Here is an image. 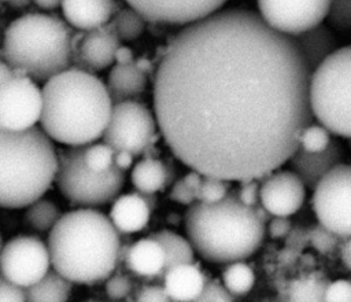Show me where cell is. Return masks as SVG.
<instances>
[{
	"mask_svg": "<svg viewBox=\"0 0 351 302\" xmlns=\"http://www.w3.org/2000/svg\"><path fill=\"white\" fill-rule=\"evenodd\" d=\"M158 124L151 110L136 100L114 103L103 143L115 151H129L133 156L145 154L156 141Z\"/></svg>",
	"mask_w": 351,
	"mask_h": 302,
	"instance_id": "cell-9",
	"label": "cell"
},
{
	"mask_svg": "<svg viewBox=\"0 0 351 302\" xmlns=\"http://www.w3.org/2000/svg\"><path fill=\"white\" fill-rule=\"evenodd\" d=\"M291 232V221L288 217L273 216L269 220V233L273 239L285 237Z\"/></svg>",
	"mask_w": 351,
	"mask_h": 302,
	"instance_id": "cell-43",
	"label": "cell"
},
{
	"mask_svg": "<svg viewBox=\"0 0 351 302\" xmlns=\"http://www.w3.org/2000/svg\"><path fill=\"white\" fill-rule=\"evenodd\" d=\"M37 7L43 10H55L60 5L62 0H32Z\"/></svg>",
	"mask_w": 351,
	"mask_h": 302,
	"instance_id": "cell-48",
	"label": "cell"
},
{
	"mask_svg": "<svg viewBox=\"0 0 351 302\" xmlns=\"http://www.w3.org/2000/svg\"><path fill=\"white\" fill-rule=\"evenodd\" d=\"M173 174V166L169 162L145 156L133 166L130 180L137 192L155 194L171 183Z\"/></svg>",
	"mask_w": 351,
	"mask_h": 302,
	"instance_id": "cell-24",
	"label": "cell"
},
{
	"mask_svg": "<svg viewBox=\"0 0 351 302\" xmlns=\"http://www.w3.org/2000/svg\"><path fill=\"white\" fill-rule=\"evenodd\" d=\"M121 235L107 216L75 209L59 217L47 242L49 262L59 275L80 284L106 280L115 269Z\"/></svg>",
	"mask_w": 351,
	"mask_h": 302,
	"instance_id": "cell-3",
	"label": "cell"
},
{
	"mask_svg": "<svg viewBox=\"0 0 351 302\" xmlns=\"http://www.w3.org/2000/svg\"><path fill=\"white\" fill-rule=\"evenodd\" d=\"M184 226L193 250L214 264L251 257L266 232L255 209L244 206L236 192H228L215 203L193 202L184 216Z\"/></svg>",
	"mask_w": 351,
	"mask_h": 302,
	"instance_id": "cell-4",
	"label": "cell"
},
{
	"mask_svg": "<svg viewBox=\"0 0 351 302\" xmlns=\"http://www.w3.org/2000/svg\"><path fill=\"white\" fill-rule=\"evenodd\" d=\"M162 286L173 302H189L202 291L206 277L197 265L178 264L160 277Z\"/></svg>",
	"mask_w": 351,
	"mask_h": 302,
	"instance_id": "cell-20",
	"label": "cell"
},
{
	"mask_svg": "<svg viewBox=\"0 0 351 302\" xmlns=\"http://www.w3.org/2000/svg\"><path fill=\"white\" fill-rule=\"evenodd\" d=\"M129 273L144 279H159L165 268V253L152 237H143L129 246L125 258Z\"/></svg>",
	"mask_w": 351,
	"mask_h": 302,
	"instance_id": "cell-21",
	"label": "cell"
},
{
	"mask_svg": "<svg viewBox=\"0 0 351 302\" xmlns=\"http://www.w3.org/2000/svg\"><path fill=\"white\" fill-rule=\"evenodd\" d=\"M106 294L112 301H121L130 295L133 290V281L128 272L114 270L106 279Z\"/></svg>",
	"mask_w": 351,
	"mask_h": 302,
	"instance_id": "cell-35",
	"label": "cell"
},
{
	"mask_svg": "<svg viewBox=\"0 0 351 302\" xmlns=\"http://www.w3.org/2000/svg\"><path fill=\"white\" fill-rule=\"evenodd\" d=\"M255 283V273L252 268L243 262H230L222 273V284L232 295L247 294Z\"/></svg>",
	"mask_w": 351,
	"mask_h": 302,
	"instance_id": "cell-29",
	"label": "cell"
},
{
	"mask_svg": "<svg viewBox=\"0 0 351 302\" xmlns=\"http://www.w3.org/2000/svg\"><path fill=\"white\" fill-rule=\"evenodd\" d=\"M329 0H258L259 16L274 30L295 36L325 19Z\"/></svg>",
	"mask_w": 351,
	"mask_h": 302,
	"instance_id": "cell-13",
	"label": "cell"
},
{
	"mask_svg": "<svg viewBox=\"0 0 351 302\" xmlns=\"http://www.w3.org/2000/svg\"><path fill=\"white\" fill-rule=\"evenodd\" d=\"M117 36L122 41H132L141 36L145 29L144 18L132 7L117 8L110 19Z\"/></svg>",
	"mask_w": 351,
	"mask_h": 302,
	"instance_id": "cell-28",
	"label": "cell"
},
{
	"mask_svg": "<svg viewBox=\"0 0 351 302\" xmlns=\"http://www.w3.org/2000/svg\"><path fill=\"white\" fill-rule=\"evenodd\" d=\"M154 240H156L165 253V268L162 275L171 266L178 264H192L195 259V250L191 246L189 240L177 235L169 229L158 231L149 235ZM160 275V277H162ZM159 277V280H160Z\"/></svg>",
	"mask_w": 351,
	"mask_h": 302,
	"instance_id": "cell-26",
	"label": "cell"
},
{
	"mask_svg": "<svg viewBox=\"0 0 351 302\" xmlns=\"http://www.w3.org/2000/svg\"><path fill=\"white\" fill-rule=\"evenodd\" d=\"M86 146L59 150L55 180L66 200L81 209H93L112 202L123 188L125 172L114 165L106 172L90 170L84 152Z\"/></svg>",
	"mask_w": 351,
	"mask_h": 302,
	"instance_id": "cell-8",
	"label": "cell"
},
{
	"mask_svg": "<svg viewBox=\"0 0 351 302\" xmlns=\"http://www.w3.org/2000/svg\"><path fill=\"white\" fill-rule=\"evenodd\" d=\"M310 70L291 36L250 10L185 25L154 77V111L174 156L203 176L259 180L311 124Z\"/></svg>",
	"mask_w": 351,
	"mask_h": 302,
	"instance_id": "cell-1",
	"label": "cell"
},
{
	"mask_svg": "<svg viewBox=\"0 0 351 302\" xmlns=\"http://www.w3.org/2000/svg\"><path fill=\"white\" fill-rule=\"evenodd\" d=\"M144 21L185 26L217 12L226 0H125Z\"/></svg>",
	"mask_w": 351,
	"mask_h": 302,
	"instance_id": "cell-14",
	"label": "cell"
},
{
	"mask_svg": "<svg viewBox=\"0 0 351 302\" xmlns=\"http://www.w3.org/2000/svg\"><path fill=\"white\" fill-rule=\"evenodd\" d=\"M41 89L25 74L15 73L0 86V128L23 130L40 121Z\"/></svg>",
	"mask_w": 351,
	"mask_h": 302,
	"instance_id": "cell-12",
	"label": "cell"
},
{
	"mask_svg": "<svg viewBox=\"0 0 351 302\" xmlns=\"http://www.w3.org/2000/svg\"><path fill=\"white\" fill-rule=\"evenodd\" d=\"M15 74V71L3 60H0V86L7 81L10 80L12 76Z\"/></svg>",
	"mask_w": 351,
	"mask_h": 302,
	"instance_id": "cell-47",
	"label": "cell"
},
{
	"mask_svg": "<svg viewBox=\"0 0 351 302\" xmlns=\"http://www.w3.org/2000/svg\"><path fill=\"white\" fill-rule=\"evenodd\" d=\"M351 49H335L311 73L308 104L313 117L336 136L351 135Z\"/></svg>",
	"mask_w": 351,
	"mask_h": 302,
	"instance_id": "cell-7",
	"label": "cell"
},
{
	"mask_svg": "<svg viewBox=\"0 0 351 302\" xmlns=\"http://www.w3.org/2000/svg\"><path fill=\"white\" fill-rule=\"evenodd\" d=\"M340 239L343 237H339L337 235H335L321 224L313 225L307 233V240L321 254L333 253V250L339 246Z\"/></svg>",
	"mask_w": 351,
	"mask_h": 302,
	"instance_id": "cell-36",
	"label": "cell"
},
{
	"mask_svg": "<svg viewBox=\"0 0 351 302\" xmlns=\"http://www.w3.org/2000/svg\"><path fill=\"white\" fill-rule=\"evenodd\" d=\"M313 209L322 226L339 237L351 235V169L340 163L313 188Z\"/></svg>",
	"mask_w": 351,
	"mask_h": 302,
	"instance_id": "cell-10",
	"label": "cell"
},
{
	"mask_svg": "<svg viewBox=\"0 0 351 302\" xmlns=\"http://www.w3.org/2000/svg\"><path fill=\"white\" fill-rule=\"evenodd\" d=\"M1 36H3V33H1V23H0V44H1Z\"/></svg>",
	"mask_w": 351,
	"mask_h": 302,
	"instance_id": "cell-51",
	"label": "cell"
},
{
	"mask_svg": "<svg viewBox=\"0 0 351 302\" xmlns=\"http://www.w3.org/2000/svg\"><path fill=\"white\" fill-rule=\"evenodd\" d=\"M350 255H351V244H350V237H344L343 239V244H340V258L344 264V266L347 269L351 268V259H350Z\"/></svg>",
	"mask_w": 351,
	"mask_h": 302,
	"instance_id": "cell-46",
	"label": "cell"
},
{
	"mask_svg": "<svg viewBox=\"0 0 351 302\" xmlns=\"http://www.w3.org/2000/svg\"><path fill=\"white\" fill-rule=\"evenodd\" d=\"M134 62H136L137 67H138L141 71H144L145 74H147V73H149V71L152 70V65H151V62H149L148 59H145V58H141V59L134 60Z\"/></svg>",
	"mask_w": 351,
	"mask_h": 302,
	"instance_id": "cell-49",
	"label": "cell"
},
{
	"mask_svg": "<svg viewBox=\"0 0 351 302\" xmlns=\"http://www.w3.org/2000/svg\"><path fill=\"white\" fill-rule=\"evenodd\" d=\"M56 167V150L41 128H0V207L21 209L43 198Z\"/></svg>",
	"mask_w": 351,
	"mask_h": 302,
	"instance_id": "cell-5",
	"label": "cell"
},
{
	"mask_svg": "<svg viewBox=\"0 0 351 302\" xmlns=\"http://www.w3.org/2000/svg\"><path fill=\"white\" fill-rule=\"evenodd\" d=\"M73 34V29L55 15H21L3 32V62L18 74L45 82L70 67Z\"/></svg>",
	"mask_w": 351,
	"mask_h": 302,
	"instance_id": "cell-6",
	"label": "cell"
},
{
	"mask_svg": "<svg viewBox=\"0 0 351 302\" xmlns=\"http://www.w3.org/2000/svg\"><path fill=\"white\" fill-rule=\"evenodd\" d=\"M259 181V203L269 214L288 217L302 207L306 187L292 170H273Z\"/></svg>",
	"mask_w": 351,
	"mask_h": 302,
	"instance_id": "cell-16",
	"label": "cell"
},
{
	"mask_svg": "<svg viewBox=\"0 0 351 302\" xmlns=\"http://www.w3.org/2000/svg\"><path fill=\"white\" fill-rule=\"evenodd\" d=\"M325 18L333 29L347 32L351 27V0H329Z\"/></svg>",
	"mask_w": 351,
	"mask_h": 302,
	"instance_id": "cell-34",
	"label": "cell"
},
{
	"mask_svg": "<svg viewBox=\"0 0 351 302\" xmlns=\"http://www.w3.org/2000/svg\"><path fill=\"white\" fill-rule=\"evenodd\" d=\"M151 209L138 192L118 195L110 210V221L119 235H132L148 224Z\"/></svg>",
	"mask_w": 351,
	"mask_h": 302,
	"instance_id": "cell-19",
	"label": "cell"
},
{
	"mask_svg": "<svg viewBox=\"0 0 351 302\" xmlns=\"http://www.w3.org/2000/svg\"><path fill=\"white\" fill-rule=\"evenodd\" d=\"M49 266L47 244L37 236H15L0 248L3 277L22 288L38 281Z\"/></svg>",
	"mask_w": 351,
	"mask_h": 302,
	"instance_id": "cell-11",
	"label": "cell"
},
{
	"mask_svg": "<svg viewBox=\"0 0 351 302\" xmlns=\"http://www.w3.org/2000/svg\"><path fill=\"white\" fill-rule=\"evenodd\" d=\"M189 302H234V299L219 280L213 279L206 280L199 295Z\"/></svg>",
	"mask_w": 351,
	"mask_h": 302,
	"instance_id": "cell-37",
	"label": "cell"
},
{
	"mask_svg": "<svg viewBox=\"0 0 351 302\" xmlns=\"http://www.w3.org/2000/svg\"><path fill=\"white\" fill-rule=\"evenodd\" d=\"M60 5L67 23L78 30L108 23L118 8L115 0H62Z\"/></svg>",
	"mask_w": 351,
	"mask_h": 302,
	"instance_id": "cell-18",
	"label": "cell"
},
{
	"mask_svg": "<svg viewBox=\"0 0 351 302\" xmlns=\"http://www.w3.org/2000/svg\"><path fill=\"white\" fill-rule=\"evenodd\" d=\"M325 302H351V284L346 279L328 283L324 292Z\"/></svg>",
	"mask_w": 351,
	"mask_h": 302,
	"instance_id": "cell-38",
	"label": "cell"
},
{
	"mask_svg": "<svg viewBox=\"0 0 351 302\" xmlns=\"http://www.w3.org/2000/svg\"><path fill=\"white\" fill-rule=\"evenodd\" d=\"M147 86V74L141 71L136 62L115 63L107 76V91L112 103L134 100Z\"/></svg>",
	"mask_w": 351,
	"mask_h": 302,
	"instance_id": "cell-22",
	"label": "cell"
},
{
	"mask_svg": "<svg viewBox=\"0 0 351 302\" xmlns=\"http://www.w3.org/2000/svg\"><path fill=\"white\" fill-rule=\"evenodd\" d=\"M136 302H173L162 284H143L137 294Z\"/></svg>",
	"mask_w": 351,
	"mask_h": 302,
	"instance_id": "cell-40",
	"label": "cell"
},
{
	"mask_svg": "<svg viewBox=\"0 0 351 302\" xmlns=\"http://www.w3.org/2000/svg\"><path fill=\"white\" fill-rule=\"evenodd\" d=\"M0 1L8 3V4L14 5V7H25V5H27L32 0H0Z\"/></svg>",
	"mask_w": 351,
	"mask_h": 302,
	"instance_id": "cell-50",
	"label": "cell"
},
{
	"mask_svg": "<svg viewBox=\"0 0 351 302\" xmlns=\"http://www.w3.org/2000/svg\"><path fill=\"white\" fill-rule=\"evenodd\" d=\"M89 302H97V301H89Z\"/></svg>",
	"mask_w": 351,
	"mask_h": 302,
	"instance_id": "cell-53",
	"label": "cell"
},
{
	"mask_svg": "<svg viewBox=\"0 0 351 302\" xmlns=\"http://www.w3.org/2000/svg\"><path fill=\"white\" fill-rule=\"evenodd\" d=\"M62 216L59 207L49 199H37L26 206L25 224L36 232H49Z\"/></svg>",
	"mask_w": 351,
	"mask_h": 302,
	"instance_id": "cell-27",
	"label": "cell"
},
{
	"mask_svg": "<svg viewBox=\"0 0 351 302\" xmlns=\"http://www.w3.org/2000/svg\"><path fill=\"white\" fill-rule=\"evenodd\" d=\"M73 290V283L49 269L38 281L25 287L26 302H67Z\"/></svg>",
	"mask_w": 351,
	"mask_h": 302,
	"instance_id": "cell-25",
	"label": "cell"
},
{
	"mask_svg": "<svg viewBox=\"0 0 351 302\" xmlns=\"http://www.w3.org/2000/svg\"><path fill=\"white\" fill-rule=\"evenodd\" d=\"M236 196L244 206H256L259 203V180H241Z\"/></svg>",
	"mask_w": 351,
	"mask_h": 302,
	"instance_id": "cell-39",
	"label": "cell"
},
{
	"mask_svg": "<svg viewBox=\"0 0 351 302\" xmlns=\"http://www.w3.org/2000/svg\"><path fill=\"white\" fill-rule=\"evenodd\" d=\"M170 198L180 205H192L195 202V192L185 184L182 178H178L171 187Z\"/></svg>",
	"mask_w": 351,
	"mask_h": 302,
	"instance_id": "cell-42",
	"label": "cell"
},
{
	"mask_svg": "<svg viewBox=\"0 0 351 302\" xmlns=\"http://www.w3.org/2000/svg\"><path fill=\"white\" fill-rule=\"evenodd\" d=\"M291 38L310 71L336 49V38L332 30L322 23L291 36Z\"/></svg>",
	"mask_w": 351,
	"mask_h": 302,
	"instance_id": "cell-23",
	"label": "cell"
},
{
	"mask_svg": "<svg viewBox=\"0 0 351 302\" xmlns=\"http://www.w3.org/2000/svg\"><path fill=\"white\" fill-rule=\"evenodd\" d=\"M0 302H26L23 288L0 276Z\"/></svg>",
	"mask_w": 351,
	"mask_h": 302,
	"instance_id": "cell-41",
	"label": "cell"
},
{
	"mask_svg": "<svg viewBox=\"0 0 351 302\" xmlns=\"http://www.w3.org/2000/svg\"><path fill=\"white\" fill-rule=\"evenodd\" d=\"M134 60L133 58V51L129 47L125 45H119L115 51V56H114V62L117 63H129Z\"/></svg>",
	"mask_w": 351,
	"mask_h": 302,
	"instance_id": "cell-45",
	"label": "cell"
},
{
	"mask_svg": "<svg viewBox=\"0 0 351 302\" xmlns=\"http://www.w3.org/2000/svg\"><path fill=\"white\" fill-rule=\"evenodd\" d=\"M86 166L93 172H106L112 166L114 150L104 143L88 144L84 152Z\"/></svg>",
	"mask_w": 351,
	"mask_h": 302,
	"instance_id": "cell-33",
	"label": "cell"
},
{
	"mask_svg": "<svg viewBox=\"0 0 351 302\" xmlns=\"http://www.w3.org/2000/svg\"><path fill=\"white\" fill-rule=\"evenodd\" d=\"M133 154H130L129 151H115L114 152V161H112V165L115 167H118L119 170L125 172L128 169L132 167L133 165Z\"/></svg>",
	"mask_w": 351,
	"mask_h": 302,
	"instance_id": "cell-44",
	"label": "cell"
},
{
	"mask_svg": "<svg viewBox=\"0 0 351 302\" xmlns=\"http://www.w3.org/2000/svg\"><path fill=\"white\" fill-rule=\"evenodd\" d=\"M229 192V181L211 176H202L200 184L195 191V202L215 203Z\"/></svg>",
	"mask_w": 351,
	"mask_h": 302,
	"instance_id": "cell-31",
	"label": "cell"
},
{
	"mask_svg": "<svg viewBox=\"0 0 351 302\" xmlns=\"http://www.w3.org/2000/svg\"><path fill=\"white\" fill-rule=\"evenodd\" d=\"M330 140L332 137L326 128H324L322 125L310 124L302 130L298 147L308 152H318L325 150L329 146Z\"/></svg>",
	"mask_w": 351,
	"mask_h": 302,
	"instance_id": "cell-32",
	"label": "cell"
},
{
	"mask_svg": "<svg viewBox=\"0 0 351 302\" xmlns=\"http://www.w3.org/2000/svg\"><path fill=\"white\" fill-rule=\"evenodd\" d=\"M119 41L110 22L90 30H80L71 37V65L88 73L101 71L112 66Z\"/></svg>",
	"mask_w": 351,
	"mask_h": 302,
	"instance_id": "cell-15",
	"label": "cell"
},
{
	"mask_svg": "<svg viewBox=\"0 0 351 302\" xmlns=\"http://www.w3.org/2000/svg\"><path fill=\"white\" fill-rule=\"evenodd\" d=\"M112 104L99 77L69 67L41 88V129L64 146H88L101 137Z\"/></svg>",
	"mask_w": 351,
	"mask_h": 302,
	"instance_id": "cell-2",
	"label": "cell"
},
{
	"mask_svg": "<svg viewBox=\"0 0 351 302\" xmlns=\"http://www.w3.org/2000/svg\"><path fill=\"white\" fill-rule=\"evenodd\" d=\"M0 248H1V236H0Z\"/></svg>",
	"mask_w": 351,
	"mask_h": 302,
	"instance_id": "cell-52",
	"label": "cell"
},
{
	"mask_svg": "<svg viewBox=\"0 0 351 302\" xmlns=\"http://www.w3.org/2000/svg\"><path fill=\"white\" fill-rule=\"evenodd\" d=\"M344 158V146L332 139L329 146L318 152H308L298 147L287 162H289L291 170L302 180L304 187L313 189L329 170L343 163Z\"/></svg>",
	"mask_w": 351,
	"mask_h": 302,
	"instance_id": "cell-17",
	"label": "cell"
},
{
	"mask_svg": "<svg viewBox=\"0 0 351 302\" xmlns=\"http://www.w3.org/2000/svg\"><path fill=\"white\" fill-rule=\"evenodd\" d=\"M328 283L317 275L298 279L291 284L288 302H325L324 292Z\"/></svg>",
	"mask_w": 351,
	"mask_h": 302,
	"instance_id": "cell-30",
	"label": "cell"
}]
</instances>
